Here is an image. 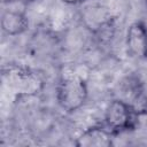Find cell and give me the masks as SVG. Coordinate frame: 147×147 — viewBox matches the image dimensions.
<instances>
[{
	"mask_svg": "<svg viewBox=\"0 0 147 147\" xmlns=\"http://www.w3.org/2000/svg\"><path fill=\"white\" fill-rule=\"evenodd\" d=\"M55 96L59 106L64 111L74 113L82 108L87 100V83L78 75L64 76L56 85Z\"/></svg>",
	"mask_w": 147,
	"mask_h": 147,
	"instance_id": "cell-1",
	"label": "cell"
},
{
	"mask_svg": "<svg viewBox=\"0 0 147 147\" xmlns=\"http://www.w3.org/2000/svg\"><path fill=\"white\" fill-rule=\"evenodd\" d=\"M139 115L133 110L129 102L122 99L111 100L105 111V126L117 136L123 132L132 131L137 127Z\"/></svg>",
	"mask_w": 147,
	"mask_h": 147,
	"instance_id": "cell-2",
	"label": "cell"
},
{
	"mask_svg": "<svg viewBox=\"0 0 147 147\" xmlns=\"http://www.w3.org/2000/svg\"><path fill=\"white\" fill-rule=\"evenodd\" d=\"M5 76L9 87L18 95H33L41 88V79L29 68L10 67Z\"/></svg>",
	"mask_w": 147,
	"mask_h": 147,
	"instance_id": "cell-3",
	"label": "cell"
},
{
	"mask_svg": "<svg viewBox=\"0 0 147 147\" xmlns=\"http://www.w3.org/2000/svg\"><path fill=\"white\" fill-rule=\"evenodd\" d=\"M127 53L137 59H147V25L142 21L133 22L126 31Z\"/></svg>",
	"mask_w": 147,
	"mask_h": 147,
	"instance_id": "cell-4",
	"label": "cell"
},
{
	"mask_svg": "<svg viewBox=\"0 0 147 147\" xmlns=\"http://www.w3.org/2000/svg\"><path fill=\"white\" fill-rule=\"evenodd\" d=\"M114 134L105 125H93L84 130L76 139L78 147H110Z\"/></svg>",
	"mask_w": 147,
	"mask_h": 147,
	"instance_id": "cell-5",
	"label": "cell"
},
{
	"mask_svg": "<svg viewBox=\"0 0 147 147\" xmlns=\"http://www.w3.org/2000/svg\"><path fill=\"white\" fill-rule=\"evenodd\" d=\"M29 28V21L23 11L8 9L1 16V30L7 36H18Z\"/></svg>",
	"mask_w": 147,
	"mask_h": 147,
	"instance_id": "cell-6",
	"label": "cell"
},
{
	"mask_svg": "<svg viewBox=\"0 0 147 147\" xmlns=\"http://www.w3.org/2000/svg\"><path fill=\"white\" fill-rule=\"evenodd\" d=\"M126 91H129V94L125 101L130 103L139 116L147 115V87L136 79L129 85Z\"/></svg>",
	"mask_w": 147,
	"mask_h": 147,
	"instance_id": "cell-7",
	"label": "cell"
},
{
	"mask_svg": "<svg viewBox=\"0 0 147 147\" xmlns=\"http://www.w3.org/2000/svg\"><path fill=\"white\" fill-rule=\"evenodd\" d=\"M115 31H116V21H115V17L110 16L107 21H105L95 30H93L92 33L99 44L107 45L114 38Z\"/></svg>",
	"mask_w": 147,
	"mask_h": 147,
	"instance_id": "cell-8",
	"label": "cell"
},
{
	"mask_svg": "<svg viewBox=\"0 0 147 147\" xmlns=\"http://www.w3.org/2000/svg\"><path fill=\"white\" fill-rule=\"evenodd\" d=\"M62 1L67 5H80V3H83L87 0H62Z\"/></svg>",
	"mask_w": 147,
	"mask_h": 147,
	"instance_id": "cell-9",
	"label": "cell"
},
{
	"mask_svg": "<svg viewBox=\"0 0 147 147\" xmlns=\"http://www.w3.org/2000/svg\"><path fill=\"white\" fill-rule=\"evenodd\" d=\"M23 1H26V2H32V1H34V0H23Z\"/></svg>",
	"mask_w": 147,
	"mask_h": 147,
	"instance_id": "cell-10",
	"label": "cell"
},
{
	"mask_svg": "<svg viewBox=\"0 0 147 147\" xmlns=\"http://www.w3.org/2000/svg\"><path fill=\"white\" fill-rule=\"evenodd\" d=\"M146 5H147V0H146Z\"/></svg>",
	"mask_w": 147,
	"mask_h": 147,
	"instance_id": "cell-11",
	"label": "cell"
}]
</instances>
